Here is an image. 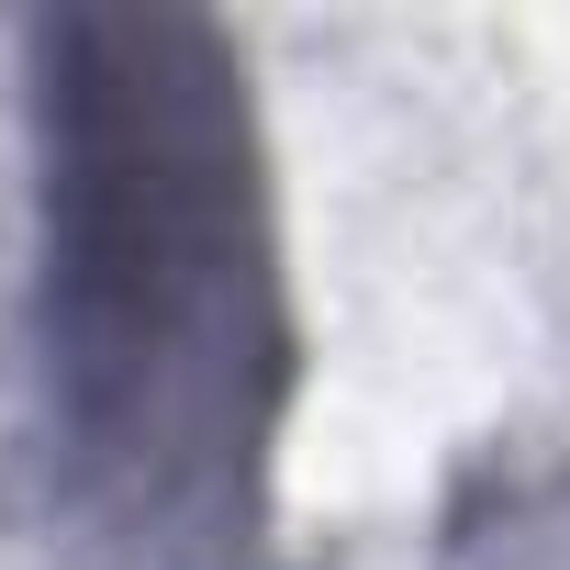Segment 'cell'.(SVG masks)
<instances>
[{
	"label": "cell",
	"mask_w": 570,
	"mask_h": 570,
	"mask_svg": "<svg viewBox=\"0 0 570 570\" xmlns=\"http://www.w3.org/2000/svg\"><path fill=\"white\" fill-rule=\"evenodd\" d=\"M23 202L57 514L112 570H257L303 325L224 23L46 12L23 35Z\"/></svg>",
	"instance_id": "cell-1"
}]
</instances>
